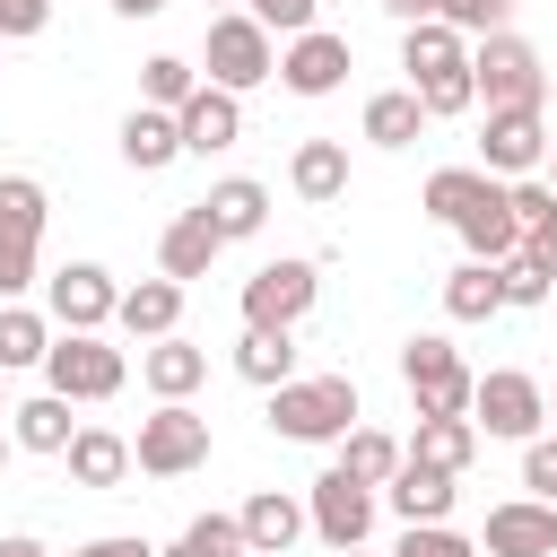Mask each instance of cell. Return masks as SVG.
I'll return each mask as SVG.
<instances>
[{"mask_svg": "<svg viewBox=\"0 0 557 557\" xmlns=\"http://www.w3.org/2000/svg\"><path fill=\"white\" fill-rule=\"evenodd\" d=\"M200 70H209V87L252 96V87H270V78H278V35H270L252 9H218V17H209V35H200Z\"/></svg>", "mask_w": 557, "mask_h": 557, "instance_id": "1", "label": "cell"}, {"mask_svg": "<svg viewBox=\"0 0 557 557\" xmlns=\"http://www.w3.org/2000/svg\"><path fill=\"white\" fill-rule=\"evenodd\" d=\"M357 426V383L348 374H296L270 392V435L278 444H339Z\"/></svg>", "mask_w": 557, "mask_h": 557, "instance_id": "2", "label": "cell"}, {"mask_svg": "<svg viewBox=\"0 0 557 557\" xmlns=\"http://www.w3.org/2000/svg\"><path fill=\"white\" fill-rule=\"evenodd\" d=\"M44 183L35 174H0V305H17L35 278H44Z\"/></svg>", "mask_w": 557, "mask_h": 557, "instance_id": "3", "label": "cell"}, {"mask_svg": "<svg viewBox=\"0 0 557 557\" xmlns=\"http://www.w3.org/2000/svg\"><path fill=\"white\" fill-rule=\"evenodd\" d=\"M400 383H409L418 418H470V392H479V374L461 366V348L444 331H409L400 339Z\"/></svg>", "mask_w": 557, "mask_h": 557, "instance_id": "4", "label": "cell"}, {"mask_svg": "<svg viewBox=\"0 0 557 557\" xmlns=\"http://www.w3.org/2000/svg\"><path fill=\"white\" fill-rule=\"evenodd\" d=\"M122 383H131V357H122L104 331H52L44 392H61V400H113Z\"/></svg>", "mask_w": 557, "mask_h": 557, "instance_id": "5", "label": "cell"}, {"mask_svg": "<svg viewBox=\"0 0 557 557\" xmlns=\"http://www.w3.org/2000/svg\"><path fill=\"white\" fill-rule=\"evenodd\" d=\"M305 513H313V540H322V548H366V540H374V513H383V487L331 461V470L305 487Z\"/></svg>", "mask_w": 557, "mask_h": 557, "instance_id": "6", "label": "cell"}, {"mask_svg": "<svg viewBox=\"0 0 557 557\" xmlns=\"http://www.w3.org/2000/svg\"><path fill=\"white\" fill-rule=\"evenodd\" d=\"M470 426L496 435V444H531V435L548 426V392H540V374H522V366L479 374V392H470Z\"/></svg>", "mask_w": 557, "mask_h": 557, "instance_id": "7", "label": "cell"}, {"mask_svg": "<svg viewBox=\"0 0 557 557\" xmlns=\"http://www.w3.org/2000/svg\"><path fill=\"white\" fill-rule=\"evenodd\" d=\"M131 461L148 479H191L209 461V418L191 400H157V418H139V435H131Z\"/></svg>", "mask_w": 557, "mask_h": 557, "instance_id": "8", "label": "cell"}, {"mask_svg": "<svg viewBox=\"0 0 557 557\" xmlns=\"http://www.w3.org/2000/svg\"><path fill=\"white\" fill-rule=\"evenodd\" d=\"M470 78H479V104H548V70L513 26L470 44Z\"/></svg>", "mask_w": 557, "mask_h": 557, "instance_id": "9", "label": "cell"}, {"mask_svg": "<svg viewBox=\"0 0 557 557\" xmlns=\"http://www.w3.org/2000/svg\"><path fill=\"white\" fill-rule=\"evenodd\" d=\"M313 296H322V270H313L305 252H278V261H261V270L244 278V322H252V331H296V322L313 313Z\"/></svg>", "mask_w": 557, "mask_h": 557, "instance_id": "10", "label": "cell"}, {"mask_svg": "<svg viewBox=\"0 0 557 557\" xmlns=\"http://www.w3.org/2000/svg\"><path fill=\"white\" fill-rule=\"evenodd\" d=\"M479 165H487L496 183L540 174V165H548V122H540V104H487V122H479Z\"/></svg>", "mask_w": 557, "mask_h": 557, "instance_id": "11", "label": "cell"}, {"mask_svg": "<svg viewBox=\"0 0 557 557\" xmlns=\"http://www.w3.org/2000/svg\"><path fill=\"white\" fill-rule=\"evenodd\" d=\"M348 70H357V52H348V35H331V26H305V35L278 44V87L305 96V104H313V96H339Z\"/></svg>", "mask_w": 557, "mask_h": 557, "instance_id": "12", "label": "cell"}, {"mask_svg": "<svg viewBox=\"0 0 557 557\" xmlns=\"http://www.w3.org/2000/svg\"><path fill=\"white\" fill-rule=\"evenodd\" d=\"M44 313H52L61 331H104V322L122 313V287H113L104 261H61V270L44 278Z\"/></svg>", "mask_w": 557, "mask_h": 557, "instance_id": "13", "label": "cell"}, {"mask_svg": "<svg viewBox=\"0 0 557 557\" xmlns=\"http://www.w3.org/2000/svg\"><path fill=\"white\" fill-rule=\"evenodd\" d=\"M479 548H487V557H557V505H548V496H505V505H487Z\"/></svg>", "mask_w": 557, "mask_h": 557, "instance_id": "14", "label": "cell"}, {"mask_svg": "<svg viewBox=\"0 0 557 557\" xmlns=\"http://www.w3.org/2000/svg\"><path fill=\"white\" fill-rule=\"evenodd\" d=\"M235 522H244V548H252V557H287V548L313 531L305 496H287V487H252V496L235 505Z\"/></svg>", "mask_w": 557, "mask_h": 557, "instance_id": "15", "label": "cell"}, {"mask_svg": "<svg viewBox=\"0 0 557 557\" xmlns=\"http://www.w3.org/2000/svg\"><path fill=\"white\" fill-rule=\"evenodd\" d=\"M400 70H409V87H435V78L470 70V35L444 17H418V26H400Z\"/></svg>", "mask_w": 557, "mask_h": 557, "instance_id": "16", "label": "cell"}, {"mask_svg": "<svg viewBox=\"0 0 557 557\" xmlns=\"http://www.w3.org/2000/svg\"><path fill=\"white\" fill-rule=\"evenodd\" d=\"M183 122V157H218V148H235L244 139V96H226V87H191V104L174 113Z\"/></svg>", "mask_w": 557, "mask_h": 557, "instance_id": "17", "label": "cell"}, {"mask_svg": "<svg viewBox=\"0 0 557 557\" xmlns=\"http://www.w3.org/2000/svg\"><path fill=\"white\" fill-rule=\"evenodd\" d=\"M453 235H461V252H470V261H513V252H522L513 191H505V183H487V191H479V209H461V226H453Z\"/></svg>", "mask_w": 557, "mask_h": 557, "instance_id": "18", "label": "cell"}, {"mask_svg": "<svg viewBox=\"0 0 557 557\" xmlns=\"http://www.w3.org/2000/svg\"><path fill=\"white\" fill-rule=\"evenodd\" d=\"M139 383H148L157 400H191V392L209 383V348H191L183 331H165V339H139Z\"/></svg>", "mask_w": 557, "mask_h": 557, "instance_id": "19", "label": "cell"}, {"mask_svg": "<svg viewBox=\"0 0 557 557\" xmlns=\"http://www.w3.org/2000/svg\"><path fill=\"white\" fill-rule=\"evenodd\" d=\"M383 505H392L400 522H453L461 479H453V470H426V461H400V470L383 479Z\"/></svg>", "mask_w": 557, "mask_h": 557, "instance_id": "20", "label": "cell"}, {"mask_svg": "<svg viewBox=\"0 0 557 557\" xmlns=\"http://www.w3.org/2000/svg\"><path fill=\"white\" fill-rule=\"evenodd\" d=\"M113 139H122V165H131V174H165V165L183 157V122H174L165 104H131Z\"/></svg>", "mask_w": 557, "mask_h": 557, "instance_id": "21", "label": "cell"}, {"mask_svg": "<svg viewBox=\"0 0 557 557\" xmlns=\"http://www.w3.org/2000/svg\"><path fill=\"white\" fill-rule=\"evenodd\" d=\"M218 252H226V235L209 226V209H200V200H191L183 218H165V235H157V270H165V278H209V261H218Z\"/></svg>", "mask_w": 557, "mask_h": 557, "instance_id": "22", "label": "cell"}, {"mask_svg": "<svg viewBox=\"0 0 557 557\" xmlns=\"http://www.w3.org/2000/svg\"><path fill=\"white\" fill-rule=\"evenodd\" d=\"M287 191L313 200V209H331V200L348 191V148H339V139H296V157H287Z\"/></svg>", "mask_w": 557, "mask_h": 557, "instance_id": "23", "label": "cell"}, {"mask_svg": "<svg viewBox=\"0 0 557 557\" xmlns=\"http://www.w3.org/2000/svg\"><path fill=\"white\" fill-rule=\"evenodd\" d=\"M209 226L226 235V244H244V235H261L270 226V183H252V174H226V183H209Z\"/></svg>", "mask_w": 557, "mask_h": 557, "instance_id": "24", "label": "cell"}, {"mask_svg": "<svg viewBox=\"0 0 557 557\" xmlns=\"http://www.w3.org/2000/svg\"><path fill=\"white\" fill-rule=\"evenodd\" d=\"M131 339H165V331H183V278H139V287H122V313H113Z\"/></svg>", "mask_w": 557, "mask_h": 557, "instance_id": "25", "label": "cell"}, {"mask_svg": "<svg viewBox=\"0 0 557 557\" xmlns=\"http://www.w3.org/2000/svg\"><path fill=\"white\" fill-rule=\"evenodd\" d=\"M78 400H61V392H35V400H17L9 409V435H17V453H70V435H78V418H70Z\"/></svg>", "mask_w": 557, "mask_h": 557, "instance_id": "26", "label": "cell"}, {"mask_svg": "<svg viewBox=\"0 0 557 557\" xmlns=\"http://www.w3.org/2000/svg\"><path fill=\"white\" fill-rule=\"evenodd\" d=\"M61 461H70L78 487H122V479L139 470V461H131V435H113V426H78Z\"/></svg>", "mask_w": 557, "mask_h": 557, "instance_id": "27", "label": "cell"}, {"mask_svg": "<svg viewBox=\"0 0 557 557\" xmlns=\"http://www.w3.org/2000/svg\"><path fill=\"white\" fill-rule=\"evenodd\" d=\"M409 461L461 479V470L479 461V426H470V418H418V426H409Z\"/></svg>", "mask_w": 557, "mask_h": 557, "instance_id": "28", "label": "cell"}, {"mask_svg": "<svg viewBox=\"0 0 557 557\" xmlns=\"http://www.w3.org/2000/svg\"><path fill=\"white\" fill-rule=\"evenodd\" d=\"M235 374L261 383V392L296 383V331H252V322H244V339H235Z\"/></svg>", "mask_w": 557, "mask_h": 557, "instance_id": "29", "label": "cell"}, {"mask_svg": "<svg viewBox=\"0 0 557 557\" xmlns=\"http://www.w3.org/2000/svg\"><path fill=\"white\" fill-rule=\"evenodd\" d=\"M52 331H61V322H52V313H35L26 296H17V305H0V374L44 366V357H52Z\"/></svg>", "mask_w": 557, "mask_h": 557, "instance_id": "30", "label": "cell"}, {"mask_svg": "<svg viewBox=\"0 0 557 557\" xmlns=\"http://www.w3.org/2000/svg\"><path fill=\"white\" fill-rule=\"evenodd\" d=\"M374 148H409L418 131H426V104H418V87H383V96H366V122H357Z\"/></svg>", "mask_w": 557, "mask_h": 557, "instance_id": "31", "label": "cell"}, {"mask_svg": "<svg viewBox=\"0 0 557 557\" xmlns=\"http://www.w3.org/2000/svg\"><path fill=\"white\" fill-rule=\"evenodd\" d=\"M496 174L487 165H435L426 174V191H418V209L435 218V226H461V209H479V191H487Z\"/></svg>", "mask_w": 557, "mask_h": 557, "instance_id": "32", "label": "cell"}, {"mask_svg": "<svg viewBox=\"0 0 557 557\" xmlns=\"http://www.w3.org/2000/svg\"><path fill=\"white\" fill-rule=\"evenodd\" d=\"M444 313H453V322H487V313H505V278H496V261H461V270H444Z\"/></svg>", "mask_w": 557, "mask_h": 557, "instance_id": "33", "label": "cell"}, {"mask_svg": "<svg viewBox=\"0 0 557 557\" xmlns=\"http://www.w3.org/2000/svg\"><path fill=\"white\" fill-rule=\"evenodd\" d=\"M400 461H409V444H392V435H383V426H366V418L339 435V470H357V479H374V487H383Z\"/></svg>", "mask_w": 557, "mask_h": 557, "instance_id": "34", "label": "cell"}, {"mask_svg": "<svg viewBox=\"0 0 557 557\" xmlns=\"http://www.w3.org/2000/svg\"><path fill=\"white\" fill-rule=\"evenodd\" d=\"M191 87H200V70H191L183 52H148V61H139V104L183 113V104H191Z\"/></svg>", "mask_w": 557, "mask_h": 557, "instance_id": "35", "label": "cell"}, {"mask_svg": "<svg viewBox=\"0 0 557 557\" xmlns=\"http://www.w3.org/2000/svg\"><path fill=\"white\" fill-rule=\"evenodd\" d=\"M157 557H244V522H235V513H200V522H183V540L157 548Z\"/></svg>", "mask_w": 557, "mask_h": 557, "instance_id": "36", "label": "cell"}, {"mask_svg": "<svg viewBox=\"0 0 557 557\" xmlns=\"http://www.w3.org/2000/svg\"><path fill=\"white\" fill-rule=\"evenodd\" d=\"M392 557H479V540H461L453 522H400Z\"/></svg>", "mask_w": 557, "mask_h": 557, "instance_id": "37", "label": "cell"}, {"mask_svg": "<svg viewBox=\"0 0 557 557\" xmlns=\"http://www.w3.org/2000/svg\"><path fill=\"white\" fill-rule=\"evenodd\" d=\"M496 278H505V305H513V313H531V305H548V287H557V278H548V270H540L531 252H513V261H496Z\"/></svg>", "mask_w": 557, "mask_h": 557, "instance_id": "38", "label": "cell"}, {"mask_svg": "<svg viewBox=\"0 0 557 557\" xmlns=\"http://www.w3.org/2000/svg\"><path fill=\"white\" fill-rule=\"evenodd\" d=\"M522 496H548V505H557V435H548V426L522 444Z\"/></svg>", "mask_w": 557, "mask_h": 557, "instance_id": "39", "label": "cell"}, {"mask_svg": "<svg viewBox=\"0 0 557 557\" xmlns=\"http://www.w3.org/2000/svg\"><path fill=\"white\" fill-rule=\"evenodd\" d=\"M270 35H305V26H322V0H244Z\"/></svg>", "mask_w": 557, "mask_h": 557, "instance_id": "40", "label": "cell"}, {"mask_svg": "<svg viewBox=\"0 0 557 557\" xmlns=\"http://www.w3.org/2000/svg\"><path fill=\"white\" fill-rule=\"evenodd\" d=\"M505 17H513V0H444V26H461L470 44H479V35H496Z\"/></svg>", "mask_w": 557, "mask_h": 557, "instance_id": "41", "label": "cell"}, {"mask_svg": "<svg viewBox=\"0 0 557 557\" xmlns=\"http://www.w3.org/2000/svg\"><path fill=\"white\" fill-rule=\"evenodd\" d=\"M52 26V0H0V44H26Z\"/></svg>", "mask_w": 557, "mask_h": 557, "instance_id": "42", "label": "cell"}, {"mask_svg": "<svg viewBox=\"0 0 557 557\" xmlns=\"http://www.w3.org/2000/svg\"><path fill=\"white\" fill-rule=\"evenodd\" d=\"M522 252H531V261H540V270H548V278H557V209H548V218H531V226H522Z\"/></svg>", "mask_w": 557, "mask_h": 557, "instance_id": "43", "label": "cell"}, {"mask_svg": "<svg viewBox=\"0 0 557 557\" xmlns=\"http://www.w3.org/2000/svg\"><path fill=\"white\" fill-rule=\"evenodd\" d=\"M70 557H157L139 531H104V540H87V548H70Z\"/></svg>", "mask_w": 557, "mask_h": 557, "instance_id": "44", "label": "cell"}, {"mask_svg": "<svg viewBox=\"0 0 557 557\" xmlns=\"http://www.w3.org/2000/svg\"><path fill=\"white\" fill-rule=\"evenodd\" d=\"M383 17H400V26H418V17H444V0H383Z\"/></svg>", "mask_w": 557, "mask_h": 557, "instance_id": "45", "label": "cell"}, {"mask_svg": "<svg viewBox=\"0 0 557 557\" xmlns=\"http://www.w3.org/2000/svg\"><path fill=\"white\" fill-rule=\"evenodd\" d=\"M0 557H52V548H44L35 531H9V540H0Z\"/></svg>", "mask_w": 557, "mask_h": 557, "instance_id": "46", "label": "cell"}, {"mask_svg": "<svg viewBox=\"0 0 557 557\" xmlns=\"http://www.w3.org/2000/svg\"><path fill=\"white\" fill-rule=\"evenodd\" d=\"M165 0H113V17H157Z\"/></svg>", "mask_w": 557, "mask_h": 557, "instance_id": "47", "label": "cell"}, {"mask_svg": "<svg viewBox=\"0 0 557 557\" xmlns=\"http://www.w3.org/2000/svg\"><path fill=\"white\" fill-rule=\"evenodd\" d=\"M9 444H17V435H0V470H9Z\"/></svg>", "mask_w": 557, "mask_h": 557, "instance_id": "48", "label": "cell"}, {"mask_svg": "<svg viewBox=\"0 0 557 557\" xmlns=\"http://www.w3.org/2000/svg\"><path fill=\"white\" fill-rule=\"evenodd\" d=\"M331 557H366V548H331Z\"/></svg>", "mask_w": 557, "mask_h": 557, "instance_id": "49", "label": "cell"}, {"mask_svg": "<svg viewBox=\"0 0 557 557\" xmlns=\"http://www.w3.org/2000/svg\"><path fill=\"white\" fill-rule=\"evenodd\" d=\"M548 426H557V392H548Z\"/></svg>", "mask_w": 557, "mask_h": 557, "instance_id": "50", "label": "cell"}, {"mask_svg": "<svg viewBox=\"0 0 557 557\" xmlns=\"http://www.w3.org/2000/svg\"><path fill=\"white\" fill-rule=\"evenodd\" d=\"M218 9H244V0H218Z\"/></svg>", "mask_w": 557, "mask_h": 557, "instance_id": "51", "label": "cell"}, {"mask_svg": "<svg viewBox=\"0 0 557 557\" xmlns=\"http://www.w3.org/2000/svg\"><path fill=\"white\" fill-rule=\"evenodd\" d=\"M548 191H557V174H548Z\"/></svg>", "mask_w": 557, "mask_h": 557, "instance_id": "52", "label": "cell"}]
</instances>
